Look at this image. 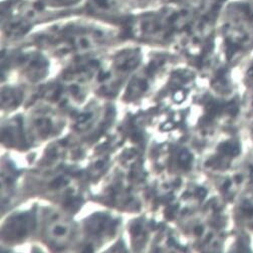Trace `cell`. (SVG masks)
<instances>
[{
	"label": "cell",
	"instance_id": "3",
	"mask_svg": "<svg viewBox=\"0 0 253 253\" xmlns=\"http://www.w3.org/2000/svg\"><path fill=\"white\" fill-rule=\"evenodd\" d=\"M87 11L96 14L115 15L120 9L118 0H86Z\"/></svg>",
	"mask_w": 253,
	"mask_h": 253
},
{
	"label": "cell",
	"instance_id": "2",
	"mask_svg": "<svg viewBox=\"0 0 253 253\" xmlns=\"http://www.w3.org/2000/svg\"><path fill=\"white\" fill-rule=\"evenodd\" d=\"M48 236L50 241L55 245L66 243L72 233L71 224L67 221L60 219L53 220V222L48 227Z\"/></svg>",
	"mask_w": 253,
	"mask_h": 253
},
{
	"label": "cell",
	"instance_id": "4",
	"mask_svg": "<svg viewBox=\"0 0 253 253\" xmlns=\"http://www.w3.org/2000/svg\"><path fill=\"white\" fill-rule=\"evenodd\" d=\"M29 221L27 216L18 215L8 221L7 229H4V232L7 231V236L10 238L24 237L29 230Z\"/></svg>",
	"mask_w": 253,
	"mask_h": 253
},
{
	"label": "cell",
	"instance_id": "1",
	"mask_svg": "<svg viewBox=\"0 0 253 253\" xmlns=\"http://www.w3.org/2000/svg\"><path fill=\"white\" fill-rule=\"evenodd\" d=\"M225 45L230 55L253 47V0H231L221 10Z\"/></svg>",
	"mask_w": 253,
	"mask_h": 253
},
{
	"label": "cell",
	"instance_id": "5",
	"mask_svg": "<svg viewBox=\"0 0 253 253\" xmlns=\"http://www.w3.org/2000/svg\"><path fill=\"white\" fill-rule=\"evenodd\" d=\"M47 9H65L73 6H77L84 0H37Z\"/></svg>",
	"mask_w": 253,
	"mask_h": 253
}]
</instances>
